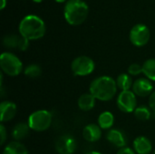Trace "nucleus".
Segmentation results:
<instances>
[{"instance_id":"nucleus-23","label":"nucleus","mask_w":155,"mask_h":154,"mask_svg":"<svg viewBox=\"0 0 155 154\" xmlns=\"http://www.w3.org/2000/svg\"><path fill=\"white\" fill-rule=\"evenodd\" d=\"M24 73H25V75L27 76V77L36 78V77H38V76L41 75L42 69H41V67L38 64H29V65H27L25 67Z\"/></svg>"},{"instance_id":"nucleus-15","label":"nucleus","mask_w":155,"mask_h":154,"mask_svg":"<svg viewBox=\"0 0 155 154\" xmlns=\"http://www.w3.org/2000/svg\"><path fill=\"white\" fill-rule=\"evenodd\" d=\"M95 102H96L95 97L92 93H84L79 97L77 104L80 110L88 112L91 111L95 106Z\"/></svg>"},{"instance_id":"nucleus-13","label":"nucleus","mask_w":155,"mask_h":154,"mask_svg":"<svg viewBox=\"0 0 155 154\" xmlns=\"http://www.w3.org/2000/svg\"><path fill=\"white\" fill-rule=\"evenodd\" d=\"M83 137L87 142L95 143L99 141L102 137V129L97 124L90 123L84 128Z\"/></svg>"},{"instance_id":"nucleus-26","label":"nucleus","mask_w":155,"mask_h":154,"mask_svg":"<svg viewBox=\"0 0 155 154\" xmlns=\"http://www.w3.org/2000/svg\"><path fill=\"white\" fill-rule=\"evenodd\" d=\"M0 136H1L0 144L4 145V143H5V142L6 141V138H7V133H6V130H5V128L4 126V124L0 125Z\"/></svg>"},{"instance_id":"nucleus-29","label":"nucleus","mask_w":155,"mask_h":154,"mask_svg":"<svg viewBox=\"0 0 155 154\" xmlns=\"http://www.w3.org/2000/svg\"><path fill=\"white\" fill-rule=\"evenodd\" d=\"M5 5H6V0H2V2H1V5H0V9H1V10H3V9L5 7Z\"/></svg>"},{"instance_id":"nucleus-18","label":"nucleus","mask_w":155,"mask_h":154,"mask_svg":"<svg viewBox=\"0 0 155 154\" xmlns=\"http://www.w3.org/2000/svg\"><path fill=\"white\" fill-rule=\"evenodd\" d=\"M114 123V116L111 112H104L98 117V125L103 130L110 129Z\"/></svg>"},{"instance_id":"nucleus-2","label":"nucleus","mask_w":155,"mask_h":154,"mask_svg":"<svg viewBox=\"0 0 155 154\" xmlns=\"http://www.w3.org/2000/svg\"><path fill=\"white\" fill-rule=\"evenodd\" d=\"M18 30L21 36L30 41L42 38L45 34L46 27L41 17L35 15H28L21 20Z\"/></svg>"},{"instance_id":"nucleus-25","label":"nucleus","mask_w":155,"mask_h":154,"mask_svg":"<svg viewBox=\"0 0 155 154\" xmlns=\"http://www.w3.org/2000/svg\"><path fill=\"white\" fill-rule=\"evenodd\" d=\"M28 47H29V40L20 35L17 49H19L20 51H25V50H27Z\"/></svg>"},{"instance_id":"nucleus-14","label":"nucleus","mask_w":155,"mask_h":154,"mask_svg":"<svg viewBox=\"0 0 155 154\" xmlns=\"http://www.w3.org/2000/svg\"><path fill=\"white\" fill-rule=\"evenodd\" d=\"M134 149L138 154H150L153 152V144L145 136H139L134 141Z\"/></svg>"},{"instance_id":"nucleus-1","label":"nucleus","mask_w":155,"mask_h":154,"mask_svg":"<svg viewBox=\"0 0 155 154\" xmlns=\"http://www.w3.org/2000/svg\"><path fill=\"white\" fill-rule=\"evenodd\" d=\"M116 81L110 76H100L95 78L90 84L89 91L96 100L107 102L112 100L117 93Z\"/></svg>"},{"instance_id":"nucleus-32","label":"nucleus","mask_w":155,"mask_h":154,"mask_svg":"<svg viewBox=\"0 0 155 154\" xmlns=\"http://www.w3.org/2000/svg\"><path fill=\"white\" fill-rule=\"evenodd\" d=\"M34 2H35V3H41V2H43L44 0H33Z\"/></svg>"},{"instance_id":"nucleus-8","label":"nucleus","mask_w":155,"mask_h":154,"mask_svg":"<svg viewBox=\"0 0 155 154\" xmlns=\"http://www.w3.org/2000/svg\"><path fill=\"white\" fill-rule=\"evenodd\" d=\"M119 110L124 113H130L135 111L137 108V99L136 95L133 91H123L117 97L116 101Z\"/></svg>"},{"instance_id":"nucleus-17","label":"nucleus","mask_w":155,"mask_h":154,"mask_svg":"<svg viewBox=\"0 0 155 154\" xmlns=\"http://www.w3.org/2000/svg\"><path fill=\"white\" fill-rule=\"evenodd\" d=\"M3 154H28V151L20 142H11L4 149Z\"/></svg>"},{"instance_id":"nucleus-24","label":"nucleus","mask_w":155,"mask_h":154,"mask_svg":"<svg viewBox=\"0 0 155 154\" xmlns=\"http://www.w3.org/2000/svg\"><path fill=\"white\" fill-rule=\"evenodd\" d=\"M143 73V65L139 64H132L128 67V74L131 76H136Z\"/></svg>"},{"instance_id":"nucleus-11","label":"nucleus","mask_w":155,"mask_h":154,"mask_svg":"<svg viewBox=\"0 0 155 154\" xmlns=\"http://www.w3.org/2000/svg\"><path fill=\"white\" fill-rule=\"evenodd\" d=\"M106 139L112 145H114V146H115V147H117L119 149L126 147L127 137H126L125 133L123 131L119 130V129L110 130L107 133Z\"/></svg>"},{"instance_id":"nucleus-6","label":"nucleus","mask_w":155,"mask_h":154,"mask_svg":"<svg viewBox=\"0 0 155 154\" xmlns=\"http://www.w3.org/2000/svg\"><path fill=\"white\" fill-rule=\"evenodd\" d=\"M95 68L94 60L88 56L81 55L76 57L71 64L73 73L77 76H86L91 74Z\"/></svg>"},{"instance_id":"nucleus-16","label":"nucleus","mask_w":155,"mask_h":154,"mask_svg":"<svg viewBox=\"0 0 155 154\" xmlns=\"http://www.w3.org/2000/svg\"><path fill=\"white\" fill-rule=\"evenodd\" d=\"M30 127L28 125V123H17L12 131V136L15 139V141L19 142L21 140L25 139L30 133Z\"/></svg>"},{"instance_id":"nucleus-21","label":"nucleus","mask_w":155,"mask_h":154,"mask_svg":"<svg viewBox=\"0 0 155 154\" xmlns=\"http://www.w3.org/2000/svg\"><path fill=\"white\" fill-rule=\"evenodd\" d=\"M134 113L135 117L140 121H148L154 114V113L151 110V108L145 105L138 106Z\"/></svg>"},{"instance_id":"nucleus-28","label":"nucleus","mask_w":155,"mask_h":154,"mask_svg":"<svg viewBox=\"0 0 155 154\" xmlns=\"http://www.w3.org/2000/svg\"><path fill=\"white\" fill-rule=\"evenodd\" d=\"M116 154H135V152L133 149L129 147H124V148L119 149V151Z\"/></svg>"},{"instance_id":"nucleus-20","label":"nucleus","mask_w":155,"mask_h":154,"mask_svg":"<svg viewBox=\"0 0 155 154\" xmlns=\"http://www.w3.org/2000/svg\"><path fill=\"white\" fill-rule=\"evenodd\" d=\"M143 74L150 81L155 82V58H150L143 63Z\"/></svg>"},{"instance_id":"nucleus-19","label":"nucleus","mask_w":155,"mask_h":154,"mask_svg":"<svg viewBox=\"0 0 155 154\" xmlns=\"http://www.w3.org/2000/svg\"><path fill=\"white\" fill-rule=\"evenodd\" d=\"M117 87L123 91H130L133 88V80L129 74H121L116 79Z\"/></svg>"},{"instance_id":"nucleus-22","label":"nucleus","mask_w":155,"mask_h":154,"mask_svg":"<svg viewBox=\"0 0 155 154\" xmlns=\"http://www.w3.org/2000/svg\"><path fill=\"white\" fill-rule=\"evenodd\" d=\"M19 39L20 36H18L17 34H7L3 39V44L5 47L8 49H15L18 47Z\"/></svg>"},{"instance_id":"nucleus-3","label":"nucleus","mask_w":155,"mask_h":154,"mask_svg":"<svg viewBox=\"0 0 155 154\" xmlns=\"http://www.w3.org/2000/svg\"><path fill=\"white\" fill-rule=\"evenodd\" d=\"M89 14V6L84 0H68L64 8L65 21L71 25L83 24Z\"/></svg>"},{"instance_id":"nucleus-7","label":"nucleus","mask_w":155,"mask_h":154,"mask_svg":"<svg viewBox=\"0 0 155 154\" xmlns=\"http://www.w3.org/2000/svg\"><path fill=\"white\" fill-rule=\"evenodd\" d=\"M151 37V33L147 25L143 24H137L133 26L130 31L129 38L131 43L137 47L144 46L148 44Z\"/></svg>"},{"instance_id":"nucleus-9","label":"nucleus","mask_w":155,"mask_h":154,"mask_svg":"<svg viewBox=\"0 0 155 154\" xmlns=\"http://www.w3.org/2000/svg\"><path fill=\"white\" fill-rule=\"evenodd\" d=\"M54 147L59 154H73L76 151L77 143L73 136L64 134L56 139Z\"/></svg>"},{"instance_id":"nucleus-12","label":"nucleus","mask_w":155,"mask_h":154,"mask_svg":"<svg viewBox=\"0 0 155 154\" xmlns=\"http://www.w3.org/2000/svg\"><path fill=\"white\" fill-rule=\"evenodd\" d=\"M16 105L10 101H4L0 104V120L1 123L11 121L16 114Z\"/></svg>"},{"instance_id":"nucleus-33","label":"nucleus","mask_w":155,"mask_h":154,"mask_svg":"<svg viewBox=\"0 0 155 154\" xmlns=\"http://www.w3.org/2000/svg\"><path fill=\"white\" fill-rule=\"evenodd\" d=\"M153 154H155V151H153Z\"/></svg>"},{"instance_id":"nucleus-27","label":"nucleus","mask_w":155,"mask_h":154,"mask_svg":"<svg viewBox=\"0 0 155 154\" xmlns=\"http://www.w3.org/2000/svg\"><path fill=\"white\" fill-rule=\"evenodd\" d=\"M149 107L155 114V91L153 92V93L149 97Z\"/></svg>"},{"instance_id":"nucleus-30","label":"nucleus","mask_w":155,"mask_h":154,"mask_svg":"<svg viewBox=\"0 0 155 154\" xmlns=\"http://www.w3.org/2000/svg\"><path fill=\"white\" fill-rule=\"evenodd\" d=\"M86 154H102L101 152H87Z\"/></svg>"},{"instance_id":"nucleus-4","label":"nucleus","mask_w":155,"mask_h":154,"mask_svg":"<svg viewBox=\"0 0 155 154\" xmlns=\"http://www.w3.org/2000/svg\"><path fill=\"white\" fill-rule=\"evenodd\" d=\"M0 66L2 71L9 76H17L23 70V63L14 54L4 52L0 56Z\"/></svg>"},{"instance_id":"nucleus-10","label":"nucleus","mask_w":155,"mask_h":154,"mask_svg":"<svg viewBox=\"0 0 155 154\" xmlns=\"http://www.w3.org/2000/svg\"><path fill=\"white\" fill-rule=\"evenodd\" d=\"M133 92L136 96L139 97L151 95L153 92V84L147 78L137 79L133 84Z\"/></svg>"},{"instance_id":"nucleus-5","label":"nucleus","mask_w":155,"mask_h":154,"mask_svg":"<svg viewBox=\"0 0 155 154\" xmlns=\"http://www.w3.org/2000/svg\"><path fill=\"white\" fill-rule=\"evenodd\" d=\"M27 123L31 130L44 132L49 129L52 124V113L47 110H38L28 117Z\"/></svg>"},{"instance_id":"nucleus-31","label":"nucleus","mask_w":155,"mask_h":154,"mask_svg":"<svg viewBox=\"0 0 155 154\" xmlns=\"http://www.w3.org/2000/svg\"><path fill=\"white\" fill-rule=\"evenodd\" d=\"M55 2H57V3H64L65 1L67 2L68 0H54Z\"/></svg>"}]
</instances>
